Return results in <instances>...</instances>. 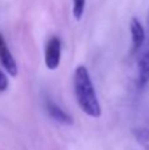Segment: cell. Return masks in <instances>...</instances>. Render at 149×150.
Masks as SVG:
<instances>
[{
	"label": "cell",
	"instance_id": "52a82bcc",
	"mask_svg": "<svg viewBox=\"0 0 149 150\" xmlns=\"http://www.w3.org/2000/svg\"><path fill=\"white\" fill-rule=\"evenodd\" d=\"M84 8H86V0H73V16L77 21L83 17Z\"/></svg>",
	"mask_w": 149,
	"mask_h": 150
},
{
	"label": "cell",
	"instance_id": "277c9868",
	"mask_svg": "<svg viewBox=\"0 0 149 150\" xmlns=\"http://www.w3.org/2000/svg\"><path fill=\"white\" fill-rule=\"evenodd\" d=\"M129 29H131V37H132V50L137 52L145 41V29L143 26V24L136 17H133L131 20Z\"/></svg>",
	"mask_w": 149,
	"mask_h": 150
},
{
	"label": "cell",
	"instance_id": "ba28073f",
	"mask_svg": "<svg viewBox=\"0 0 149 150\" xmlns=\"http://www.w3.org/2000/svg\"><path fill=\"white\" fill-rule=\"evenodd\" d=\"M133 134L136 140L140 141L141 144H145L149 141V129H147V128H137L133 130Z\"/></svg>",
	"mask_w": 149,
	"mask_h": 150
},
{
	"label": "cell",
	"instance_id": "3957f363",
	"mask_svg": "<svg viewBox=\"0 0 149 150\" xmlns=\"http://www.w3.org/2000/svg\"><path fill=\"white\" fill-rule=\"evenodd\" d=\"M0 62H1L3 67L5 69V71L11 76H16L17 75V63H16L15 57L12 55V53H11L9 47H8L1 33H0Z\"/></svg>",
	"mask_w": 149,
	"mask_h": 150
},
{
	"label": "cell",
	"instance_id": "7a4b0ae2",
	"mask_svg": "<svg viewBox=\"0 0 149 150\" xmlns=\"http://www.w3.org/2000/svg\"><path fill=\"white\" fill-rule=\"evenodd\" d=\"M61 40L58 37H52L48 41L46 47H45V65L49 70H55L58 69L61 62Z\"/></svg>",
	"mask_w": 149,
	"mask_h": 150
},
{
	"label": "cell",
	"instance_id": "8992f818",
	"mask_svg": "<svg viewBox=\"0 0 149 150\" xmlns=\"http://www.w3.org/2000/svg\"><path fill=\"white\" fill-rule=\"evenodd\" d=\"M137 66H139V86L144 87L149 82V50L141 54Z\"/></svg>",
	"mask_w": 149,
	"mask_h": 150
},
{
	"label": "cell",
	"instance_id": "8fae6325",
	"mask_svg": "<svg viewBox=\"0 0 149 150\" xmlns=\"http://www.w3.org/2000/svg\"><path fill=\"white\" fill-rule=\"evenodd\" d=\"M148 23H149V13H148Z\"/></svg>",
	"mask_w": 149,
	"mask_h": 150
},
{
	"label": "cell",
	"instance_id": "30bf717a",
	"mask_svg": "<svg viewBox=\"0 0 149 150\" xmlns=\"http://www.w3.org/2000/svg\"><path fill=\"white\" fill-rule=\"evenodd\" d=\"M141 150H149V146H144V149H141Z\"/></svg>",
	"mask_w": 149,
	"mask_h": 150
},
{
	"label": "cell",
	"instance_id": "9c48e42d",
	"mask_svg": "<svg viewBox=\"0 0 149 150\" xmlns=\"http://www.w3.org/2000/svg\"><path fill=\"white\" fill-rule=\"evenodd\" d=\"M8 88V78L4 71L0 70V92H4Z\"/></svg>",
	"mask_w": 149,
	"mask_h": 150
},
{
	"label": "cell",
	"instance_id": "5b68a950",
	"mask_svg": "<svg viewBox=\"0 0 149 150\" xmlns=\"http://www.w3.org/2000/svg\"><path fill=\"white\" fill-rule=\"evenodd\" d=\"M46 109H48V112H49L50 117H52L53 120L61 122V124H65V125L73 124V117H71L67 112L63 111L57 103H54V101H52V100H48L46 101Z\"/></svg>",
	"mask_w": 149,
	"mask_h": 150
},
{
	"label": "cell",
	"instance_id": "6da1fadb",
	"mask_svg": "<svg viewBox=\"0 0 149 150\" xmlns=\"http://www.w3.org/2000/svg\"><path fill=\"white\" fill-rule=\"evenodd\" d=\"M74 92L78 105L90 117L98 119L102 115V107L98 100L91 76L84 66H78L74 73Z\"/></svg>",
	"mask_w": 149,
	"mask_h": 150
}]
</instances>
